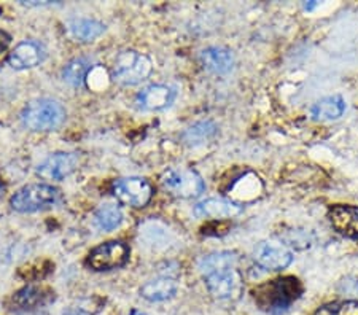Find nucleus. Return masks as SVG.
Here are the masks:
<instances>
[{"label": "nucleus", "mask_w": 358, "mask_h": 315, "mask_svg": "<svg viewBox=\"0 0 358 315\" xmlns=\"http://www.w3.org/2000/svg\"><path fill=\"white\" fill-rule=\"evenodd\" d=\"M2 196H3V186L0 185V199H2Z\"/></svg>", "instance_id": "cd10ccee"}, {"label": "nucleus", "mask_w": 358, "mask_h": 315, "mask_svg": "<svg viewBox=\"0 0 358 315\" xmlns=\"http://www.w3.org/2000/svg\"><path fill=\"white\" fill-rule=\"evenodd\" d=\"M176 89L166 85H150L137 94V107L145 112L164 110L176 101Z\"/></svg>", "instance_id": "ddd939ff"}, {"label": "nucleus", "mask_w": 358, "mask_h": 315, "mask_svg": "<svg viewBox=\"0 0 358 315\" xmlns=\"http://www.w3.org/2000/svg\"><path fill=\"white\" fill-rule=\"evenodd\" d=\"M55 291L48 286L27 285L13 293L8 301V306L13 311H31V309L50 305L51 301H55Z\"/></svg>", "instance_id": "9b49d317"}, {"label": "nucleus", "mask_w": 358, "mask_h": 315, "mask_svg": "<svg viewBox=\"0 0 358 315\" xmlns=\"http://www.w3.org/2000/svg\"><path fill=\"white\" fill-rule=\"evenodd\" d=\"M131 315H147V314L142 312V311H137V309H134V311L131 312Z\"/></svg>", "instance_id": "bb28decb"}, {"label": "nucleus", "mask_w": 358, "mask_h": 315, "mask_svg": "<svg viewBox=\"0 0 358 315\" xmlns=\"http://www.w3.org/2000/svg\"><path fill=\"white\" fill-rule=\"evenodd\" d=\"M344 112L345 101L339 94L323 97V99L317 101L309 110L310 118L314 122H334V119H339L343 117Z\"/></svg>", "instance_id": "a211bd4d"}, {"label": "nucleus", "mask_w": 358, "mask_h": 315, "mask_svg": "<svg viewBox=\"0 0 358 315\" xmlns=\"http://www.w3.org/2000/svg\"><path fill=\"white\" fill-rule=\"evenodd\" d=\"M201 62L215 75L229 73L234 67V54L223 47H210L201 53Z\"/></svg>", "instance_id": "f3484780"}, {"label": "nucleus", "mask_w": 358, "mask_h": 315, "mask_svg": "<svg viewBox=\"0 0 358 315\" xmlns=\"http://www.w3.org/2000/svg\"><path fill=\"white\" fill-rule=\"evenodd\" d=\"M10 43H11L10 34H7L5 31H0V53H3V51L10 47Z\"/></svg>", "instance_id": "b1692460"}, {"label": "nucleus", "mask_w": 358, "mask_h": 315, "mask_svg": "<svg viewBox=\"0 0 358 315\" xmlns=\"http://www.w3.org/2000/svg\"><path fill=\"white\" fill-rule=\"evenodd\" d=\"M293 251L280 242H262L253 251V260L264 271H282L293 263Z\"/></svg>", "instance_id": "1a4fd4ad"}, {"label": "nucleus", "mask_w": 358, "mask_h": 315, "mask_svg": "<svg viewBox=\"0 0 358 315\" xmlns=\"http://www.w3.org/2000/svg\"><path fill=\"white\" fill-rule=\"evenodd\" d=\"M152 61L145 54L128 50L120 53L113 66V77L121 85H138L150 77L152 73Z\"/></svg>", "instance_id": "39448f33"}, {"label": "nucleus", "mask_w": 358, "mask_h": 315, "mask_svg": "<svg viewBox=\"0 0 358 315\" xmlns=\"http://www.w3.org/2000/svg\"><path fill=\"white\" fill-rule=\"evenodd\" d=\"M317 7V3L314 2V3H306V10H313V8H315Z\"/></svg>", "instance_id": "a878e982"}, {"label": "nucleus", "mask_w": 358, "mask_h": 315, "mask_svg": "<svg viewBox=\"0 0 358 315\" xmlns=\"http://www.w3.org/2000/svg\"><path fill=\"white\" fill-rule=\"evenodd\" d=\"M164 190L182 199L199 198L206 190L204 180L192 169H169L161 177Z\"/></svg>", "instance_id": "423d86ee"}, {"label": "nucleus", "mask_w": 358, "mask_h": 315, "mask_svg": "<svg viewBox=\"0 0 358 315\" xmlns=\"http://www.w3.org/2000/svg\"><path fill=\"white\" fill-rule=\"evenodd\" d=\"M328 220L339 236L358 240V207L357 205L336 204L328 210Z\"/></svg>", "instance_id": "f8f14e48"}, {"label": "nucleus", "mask_w": 358, "mask_h": 315, "mask_svg": "<svg viewBox=\"0 0 358 315\" xmlns=\"http://www.w3.org/2000/svg\"><path fill=\"white\" fill-rule=\"evenodd\" d=\"M78 166L77 153H55L38 164L37 175L43 180H64Z\"/></svg>", "instance_id": "9d476101"}, {"label": "nucleus", "mask_w": 358, "mask_h": 315, "mask_svg": "<svg viewBox=\"0 0 358 315\" xmlns=\"http://www.w3.org/2000/svg\"><path fill=\"white\" fill-rule=\"evenodd\" d=\"M61 193L57 188L45 183H32L21 188L18 193L13 194L10 204L13 210L20 214H32L43 209H48L59 200Z\"/></svg>", "instance_id": "20e7f679"}, {"label": "nucleus", "mask_w": 358, "mask_h": 315, "mask_svg": "<svg viewBox=\"0 0 358 315\" xmlns=\"http://www.w3.org/2000/svg\"><path fill=\"white\" fill-rule=\"evenodd\" d=\"M45 59V48L38 42L26 40L15 47L8 56V64L16 71H24L38 66Z\"/></svg>", "instance_id": "4468645a"}, {"label": "nucleus", "mask_w": 358, "mask_h": 315, "mask_svg": "<svg viewBox=\"0 0 358 315\" xmlns=\"http://www.w3.org/2000/svg\"><path fill=\"white\" fill-rule=\"evenodd\" d=\"M90 68V61L85 59V57H78V59L71 61L62 68V80L71 86H82Z\"/></svg>", "instance_id": "4be33fe9"}, {"label": "nucleus", "mask_w": 358, "mask_h": 315, "mask_svg": "<svg viewBox=\"0 0 358 315\" xmlns=\"http://www.w3.org/2000/svg\"><path fill=\"white\" fill-rule=\"evenodd\" d=\"M69 27H71V32L75 38H78L80 42L86 43L101 37L103 31H106V26H103L101 21L88 18H75L71 21Z\"/></svg>", "instance_id": "6ab92c4d"}, {"label": "nucleus", "mask_w": 358, "mask_h": 315, "mask_svg": "<svg viewBox=\"0 0 358 315\" xmlns=\"http://www.w3.org/2000/svg\"><path fill=\"white\" fill-rule=\"evenodd\" d=\"M62 315H86L83 311H78V309H69Z\"/></svg>", "instance_id": "393cba45"}, {"label": "nucleus", "mask_w": 358, "mask_h": 315, "mask_svg": "<svg viewBox=\"0 0 358 315\" xmlns=\"http://www.w3.org/2000/svg\"><path fill=\"white\" fill-rule=\"evenodd\" d=\"M129 247L120 240H108L92 249L86 260L92 271H112V269L123 268L129 261Z\"/></svg>", "instance_id": "0eeeda50"}, {"label": "nucleus", "mask_w": 358, "mask_h": 315, "mask_svg": "<svg viewBox=\"0 0 358 315\" xmlns=\"http://www.w3.org/2000/svg\"><path fill=\"white\" fill-rule=\"evenodd\" d=\"M217 131L218 128L213 122H199L189 126V128L182 134V139L189 147L201 145V143H204L206 140L212 139V137L217 134Z\"/></svg>", "instance_id": "aec40b11"}, {"label": "nucleus", "mask_w": 358, "mask_h": 315, "mask_svg": "<svg viewBox=\"0 0 358 315\" xmlns=\"http://www.w3.org/2000/svg\"><path fill=\"white\" fill-rule=\"evenodd\" d=\"M123 221V212L115 204H103L96 212V223L102 231H113Z\"/></svg>", "instance_id": "412c9836"}, {"label": "nucleus", "mask_w": 358, "mask_h": 315, "mask_svg": "<svg viewBox=\"0 0 358 315\" xmlns=\"http://www.w3.org/2000/svg\"><path fill=\"white\" fill-rule=\"evenodd\" d=\"M21 122L36 133L55 131L66 122V108L53 99L31 101L22 108Z\"/></svg>", "instance_id": "7ed1b4c3"}, {"label": "nucleus", "mask_w": 358, "mask_h": 315, "mask_svg": "<svg viewBox=\"0 0 358 315\" xmlns=\"http://www.w3.org/2000/svg\"><path fill=\"white\" fill-rule=\"evenodd\" d=\"M178 284L174 277L161 276L142 285L141 296L150 302H163L177 295Z\"/></svg>", "instance_id": "dca6fc26"}, {"label": "nucleus", "mask_w": 358, "mask_h": 315, "mask_svg": "<svg viewBox=\"0 0 358 315\" xmlns=\"http://www.w3.org/2000/svg\"><path fill=\"white\" fill-rule=\"evenodd\" d=\"M242 207L241 204L234 203V200L229 199H223V198H210L199 203L194 207V214L201 217V219H215V220H222V219H233V217L242 214Z\"/></svg>", "instance_id": "2eb2a0df"}, {"label": "nucleus", "mask_w": 358, "mask_h": 315, "mask_svg": "<svg viewBox=\"0 0 358 315\" xmlns=\"http://www.w3.org/2000/svg\"><path fill=\"white\" fill-rule=\"evenodd\" d=\"M314 315H358V300L328 302L317 309Z\"/></svg>", "instance_id": "5701e85b"}, {"label": "nucleus", "mask_w": 358, "mask_h": 315, "mask_svg": "<svg viewBox=\"0 0 358 315\" xmlns=\"http://www.w3.org/2000/svg\"><path fill=\"white\" fill-rule=\"evenodd\" d=\"M304 286L301 280L294 276H284L258 285L253 290V300L262 311L282 315L301 298Z\"/></svg>", "instance_id": "f03ea898"}, {"label": "nucleus", "mask_w": 358, "mask_h": 315, "mask_svg": "<svg viewBox=\"0 0 358 315\" xmlns=\"http://www.w3.org/2000/svg\"><path fill=\"white\" fill-rule=\"evenodd\" d=\"M199 272L209 293L217 300H231L241 291V274L234 251H213L199 261Z\"/></svg>", "instance_id": "f257e3e1"}, {"label": "nucleus", "mask_w": 358, "mask_h": 315, "mask_svg": "<svg viewBox=\"0 0 358 315\" xmlns=\"http://www.w3.org/2000/svg\"><path fill=\"white\" fill-rule=\"evenodd\" d=\"M112 193L121 204L141 209L145 207L152 200L155 190L152 183L142 179V177H128V179L115 180L112 185Z\"/></svg>", "instance_id": "6e6552de"}]
</instances>
